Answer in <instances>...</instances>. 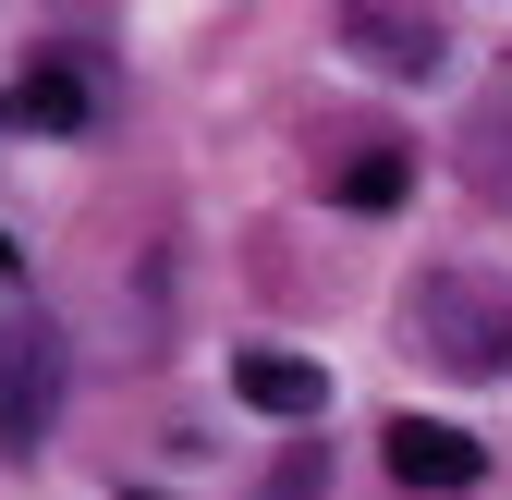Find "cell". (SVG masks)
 Instances as JSON below:
<instances>
[{"label":"cell","instance_id":"cell-1","mask_svg":"<svg viewBox=\"0 0 512 500\" xmlns=\"http://www.w3.org/2000/svg\"><path fill=\"white\" fill-rule=\"evenodd\" d=\"M415 342L452 366V379H488V366H512V305H488L476 281H427L415 293Z\"/></svg>","mask_w":512,"mask_h":500},{"label":"cell","instance_id":"cell-2","mask_svg":"<svg viewBox=\"0 0 512 500\" xmlns=\"http://www.w3.org/2000/svg\"><path fill=\"white\" fill-rule=\"evenodd\" d=\"M342 49L366 61V74H403V86H427L439 61H452V49H439V25L403 13V0H342Z\"/></svg>","mask_w":512,"mask_h":500},{"label":"cell","instance_id":"cell-3","mask_svg":"<svg viewBox=\"0 0 512 500\" xmlns=\"http://www.w3.org/2000/svg\"><path fill=\"white\" fill-rule=\"evenodd\" d=\"M378 464H391L403 488H476L488 476V452L464 440V427H439V415H391L378 427Z\"/></svg>","mask_w":512,"mask_h":500},{"label":"cell","instance_id":"cell-4","mask_svg":"<svg viewBox=\"0 0 512 500\" xmlns=\"http://www.w3.org/2000/svg\"><path fill=\"white\" fill-rule=\"evenodd\" d=\"M49 415H61V354H37V342H13L0 354V452H37L49 440Z\"/></svg>","mask_w":512,"mask_h":500},{"label":"cell","instance_id":"cell-5","mask_svg":"<svg viewBox=\"0 0 512 500\" xmlns=\"http://www.w3.org/2000/svg\"><path fill=\"white\" fill-rule=\"evenodd\" d=\"M232 391H244L256 415H281V427H305V415H330V379H317L305 354H281V342H256V354H232Z\"/></svg>","mask_w":512,"mask_h":500},{"label":"cell","instance_id":"cell-6","mask_svg":"<svg viewBox=\"0 0 512 500\" xmlns=\"http://www.w3.org/2000/svg\"><path fill=\"white\" fill-rule=\"evenodd\" d=\"M13 122H37V135H86V122H98V98H86V74H74V61H25Z\"/></svg>","mask_w":512,"mask_h":500},{"label":"cell","instance_id":"cell-7","mask_svg":"<svg viewBox=\"0 0 512 500\" xmlns=\"http://www.w3.org/2000/svg\"><path fill=\"white\" fill-rule=\"evenodd\" d=\"M330 196H342L354 220H391V208L415 196V159H403V147H366V159H342V183H330Z\"/></svg>","mask_w":512,"mask_h":500},{"label":"cell","instance_id":"cell-8","mask_svg":"<svg viewBox=\"0 0 512 500\" xmlns=\"http://www.w3.org/2000/svg\"><path fill=\"white\" fill-rule=\"evenodd\" d=\"M317 488H330V464H317V452H293V464L269 476V500H317Z\"/></svg>","mask_w":512,"mask_h":500},{"label":"cell","instance_id":"cell-9","mask_svg":"<svg viewBox=\"0 0 512 500\" xmlns=\"http://www.w3.org/2000/svg\"><path fill=\"white\" fill-rule=\"evenodd\" d=\"M0 269H25V257H13V232H0Z\"/></svg>","mask_w":512,"mask_h":500}]
</instances>
